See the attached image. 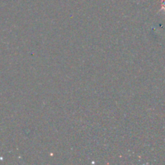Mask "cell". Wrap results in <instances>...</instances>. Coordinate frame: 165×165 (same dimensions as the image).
<instances>
[{
  "label": "cell",
  "mask_w": 165,
  "mask_h": 165,
  "mask_svg": "<svg viewBox=\"0 0 165 165\" xmlns=\"http://www.w3.org/2000/svg\"><path fill=\"white\" fill-rule=\"evenodd\" d=\"M162 9H163L165 11V0L162 1Z\"/></svg>",
  "instance_id": "cell-1"
}]
</instances>
